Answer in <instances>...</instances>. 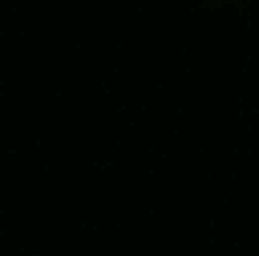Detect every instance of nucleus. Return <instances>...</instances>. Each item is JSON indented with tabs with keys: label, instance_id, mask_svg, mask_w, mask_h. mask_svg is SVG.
Segmentation results:
<instances>
[]
</instances>
